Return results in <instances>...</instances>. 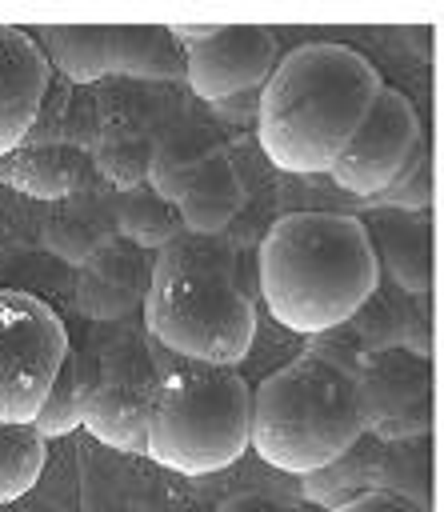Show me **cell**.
I'll use <instances>...</instances> for the list:
<instances>
[{
  "mask_svg": "<svg viewBox=\"0 0 444 512\" xmlns=\"http://www.w3.org/2000/svg\"><path fill=\"white\" fill-rule=\"evenodd\" d=\"M384 88L368 56L348 44L312 40L276 60L256 104V140L272 168L292 176L328 172L376 92Z\"/></svg>",
  "mask_w": 444,
  "mask_h": 512,
  "instance_id": "1",
  "label": "cell"
},
{
  "mask_svg": "<svg viewBox=\"0 0 444 512\" xmlns=\"http://www.w3.org/2000/svg\"><path fill=\"white\" fill-rule=\"evenodd\" d=\"M256 104H260V88H248V92H236V96H228V100H220V104H212L224 120H236V124H244V120H256Z\"/></svg>",
  "mask_w": 444,
  "mask_h": 512,
  "instance_id": "28",
  "label": "cell"
},
{
  "mask_svg": "<svg viewBox=\"0 0 444 512\" xmlns=\"http://www.w3.org/2000/svg\"><path fill=\"white\" fill-rule=\"evenodd\" d=\"M416 144H420L416 104L396 88H380L368 116L360 120V128L352 132V140L344 144L336 164L328 168V176L344 192H352L360 200H376L400 176V168L408 164Z\"/></svg>",
  "mask_w": 444,
  "mask_h": 512,
  "instance_id": "7",
  "label": "cell"
},
{
  "mask_svg": "<svg viewBox=\"0 0 444 512\" xmlns=\"http://www.w3.org/2000/svg\"><path fill=\"white\" fill-rule=\"evenodd\" d=\"M216 512H288V508H284L280 500L264 496V492H236V496L220 500Z\"/></svg>",
  "mask_w": 444,
  "mask_h": 512,
  "instance_id": "29",
  "label": "cell"
},
{
  "mask_svg": "<svg viewBox=\"0 0 444 512\" xmlns=\"http://www.w3.org/2000/svg\"><path fill=\"white\" fill-rule=\"evenodd\" d=\"M96 360H100V376H96L92 404L84 412V428L116 452H144L152 400L160 388L156 360L128 340L104 348Z\"/></svg>",
  "mask_w": 444,
  "mask_h": 512,
  "instance_id": "9",
  "label": "cell"
},
{
  "mask_svg": "<svg viewBox=\"0 0 444 512\" xmlns=\"http://www.w3.org/2000/svg\"><path fill=\"white\" fill-rule=\"evenodd\" d=\"M260 296L276 324L320 336L352 320L380 284L368 224L344 212H288L256 252Z\"/></svg>",
  "mask_w": 444,
  "mask_h": 512,
  "instance_id": "2",
  "label": "cell"
},
{
  "mask_svg": "<svg viewBox=\"0 0 444 512\" xmlns=\"http://www.w3.org/2000/svg\"><path fill=\"white\" fill-rule=\"evenodd\" d=\"M96 72L132 80H176L184 76V48L168 24H92Z\"/></svg>",
  "mask_w": 444,
  "mask_h": 512,
  "instance_id": "14",
  "label": "cell"
},
{
  "mask_svg": "<svg viewBox=\"0 0 444 512\" xmlns=\"http://www.w3.org/2000/svg\"><path fill=\"white\" fill-rule=\"evenodd\" d=\"M64 352L60 316L32 292L0 288V424H32Z\"/></svg>",
  "mask_w": 444,
  "mask_h": 512,
  "instance_id": "6",
  "label": "cell"
},
{
  "mask_svg": "<svg viewBox=\"0 0 444 512\" xmlns=\"http://www.w3.org/2000/svg\"><path fill=\"white\" fill-rule=\"evenodd\" d=\"M96 376H100V360L96 352H80V348H68L64 360H60V372L40 404V412L32 416V428L48 440V436H64L72 428L84 424V412L92 404V392H96Z\"/></svg>",
  "mask_w": 444,
  "mask_h": 512,
  "instance_id": "19",
  "label": "cell"
},
{
  "mask_svg": "<svg viewBox=\"0 0 444 512\" xmlns=\"http://www.w3.org/2000/svg\"><path fill=\"white\" fill-rule=\"evenodd\" d=\"M364 436L356 376L304 348L252 392L248 444L284 472H312Z\"/></svg>",
  "mask_w": 444,
  "mask_h": 512,
  "instance_id": "4",
  "label": "cell"
},
{
  "mask_svg": "<svg viewBox=\"0 0 444 512\" xmlns=\"http://www.w3.org/2000/svg\"><path fill=\"white\" fill-rule=\"evenodd\" d=\"M356 396L364 436L372 440H416L432 432V364L404 348L364 356Z\"/></svg>",
  "mask_w": 444,
  "mask_h": 512,
  "instance_id": "8",
  "label": "cell"
},
{
  "mask_svg": "<svg viewBox=\"0 0 444 512\" xmlns=\"http://www.w3.org/2000/svg\"><path fill=\"white\" fill-rule=\"evenodd\" d=\"M380 452H384V440H364L360 436L336 460L304 472L300 476V492L312 504H324L328 512L340 508V504H348L360 492H376L380 488Z\"/></svg>",
  "mask_w": 444,
  "mask_h": 512,
  "instance_id": "20",
  "label": "cell"
},
{
  "mask_svg": "<svg viewBox=\"0 0 444 512\" xmlns=\"http://www.w3.org/2000/svg\"><path fill=\"white\" fill-rule=\"evenodd\" d=\"M248 412L252 388L236 368L180 360L160 372L144 456L184 476L220 472L248 448Z\"/></svg>",
  "mask_w": 444,
  "mask_h": 512,
  "instance_id": "5",
  "label": "cell"
},
{
  "mask_svg": "<svg viewBox=\"0 0 444 512\" xmlns=\"http://www.w3.org/2000/svg\"><path fill=\"white\" fill-rule=\"evenodd\" d=\"M152 128L140 116L128 112H104L92 136V172H100L112 188H136L148 176V156H152Z\"/></svg>",
  "mask_w": 444,
  "mask_h": 512,
  "instance_id": "18",
  "label": "cell"
},
{
  "mask_svg": "<svg viewBox=\"0 0 444 512\" xmlns=\"http://www.w3.org/2000/svg\"><path fill=\"white\" fill-rule=\"evenodd\" d=\"M224 152L220 136L200 128V124H180V128H168L164 136L152 140V156H148V176L144 184L168 200V204H180V196L188 192V184L196 180V172L216 156Z\"/></svg>",
  "mask_w": 444,
  "mask_h": 512,
  "instance_id": "17",
  "label": "cell"
},
{
  "mask_svg": "<svg viewBox=\"0 0 444 512\" xmlns=\"http://www.w3.org/2000/svg\"><path fill=\"white\" fill-rule=\"evenodd\" d=\"M404 352L428 360L432 356V316H428V300H416L412 304V316H408V332H404Z\"/></svg>",
  "mask_w": 444,
  "mask_h": 512,
  "instance_id": "27",
  "label": "cell"
},
{
  "mask_svg": "<svg viewBox=\"0 0 444 512\" xmlns=\"http://www.w3.org/2000/svg\"><path fill=\"white\" fill-rule=\"evenodd\" d=\"M412 304H416V300L404 296L396 284H376L372 296L352 312V320H348L344 328L352 332V340L360 344L364 356L404 348V332H408Z\"/></svg>",
  "mask_w": 444,
  "mask_h": 512,
  "instance_id": "22",
  "label": "cell"
},
{
  "mask_svg": "<svg viewBox=\"0 0 444 512\" xmlns=\"http://www.w3.org/2000/svg\"><path fill=\"white\" fill-rule=\"evenodd\" d=\"M152 264L136 244L112 236L76 276V304L88 320H124L136 304H144Z\"/></svg>",
  "mask_w": 444,
  "mask_h": 512,
  "instance_id": "13",
  "label": "cell"
},
{
  "mask_svg": "<svg viewBox=\"0 0 444 512\" xmlns=\"http://www.w3.org/2000/svg\"><path fill=\"white\" fill-rule=\"evenodd\" d=\"M280 60V44L260 24H216L204 40L184 44V80L188 88L220 104L236 92L264 88Z\"/></svg>",
  "mask_w": 444,
  "mask_h": 512,
  "instance_id": "10",
  "label": "cell"
},
{
  "mask_svg": "<svg viewBox=\"0 0 444 512\" xmlns=\"http://www.w3.org/2000/svg\"><path fill=\"white\" fill-rule=\"evenodd\" d=\"M92 180L88 148L52 136H28L20 148L0 156V184L32 200H72Z\"/></svg>",
  "mask_w": 444,
  "mask_h": 512,
  "instance_id": "12",
  "label": "cell"
},
{
  "mask_svg": "<svg viewBox=\"0 0 444 512\" xmlns=\"http://www.w3.org/2000/svg\"><path fill=\"white\" fill-rule=\"evenodd\" d=\"M112 236H116L112 212H100V208H64L44 224V248L72 268L88 264Z\"/></svg>",
  "mask_w": 444,
  "mask_h": 512,
  "instance_id": "23",
  "label": "cell"
},
{
  "mask_svg": "<svg viewBox=\"0 0 444 512\" xmlns=\"http://www.w3.org/2000/svg\"><path fill=\"white\" fill-rule=\"evenodd\" d=\"M380 272L388 268V284H396L412 300H428L432 292V224L424 212H384L376 228H368Z\"/></svg>",
  "mask_w": 444,
  "mask_h": 512,
  "instance_id": "15",
  "label": "cell"
},
{
  "mask_svg": "<svg viewBox=\"0 0 444 512\" xmlns=\"http://www.w3.org/2000/svg\"><path fill=\"white\" fill-rule=\"evenodd\" d=\"M432 192H436V176H432V148L420 136V144L412 148L408 164L400 168V176L376 196L384 208L392 212H428L432 208Z\"/></svg>",
  "mask_w": 444,
  "mask_h": 512,
  "instance_id": "25",
  "label": "cell"
},
{
  "mask_svg": "<svg viewBox=\"0 0 444 512\" xmlns=\"http://www.w3.org/2000/svg\"><path fill=\"white\" fill-rule=\"evenodd\" d=\"M244 196L248 192H244V180H240L236 164L228 160V152H216L196 172V180L188 184V192L176 204L184 232H192V236H224V228L240 216Z\"/></svg>",
  "mask_w": 444,
  "mask_h": 512,
  "instance_id": "16",
  "label": "cell"
},
{
  "mask_svg": "<svg viewBox=\"0 0 444 512\" xmlns=\"http://www.w3.org/2000/svg\"><path fill=\"white\" fill-rule=\"evenodd\" d=\"M148 336L184 360L236 368L256 340V308L240 280V260L220 236L180 232L148 272Z\"/></svg>",
  "mask_w": 444,
  "mask_h": 512,
  "instance_id": "3",
  "label": "cell"
},
{
  "mask_svg": "<svg viewBox=\"0 0 444 512\" xmlns=\"http://www.w3.org/2000/svg\"><path fill=\"white\" fill-rule=\"evenodd\" d=\"M48 440L32 424H0V504L20 500L44 472Z\"/></svg>",
  "mask_w": 444,
  "mask_h": 512,
  "instance_id": "24",
  "label": "cell"
},
{
  "mask_svg": "<svg viewBox=\"0 0 444 512\" xmlns=\"http://www.w3.org/2000/svg\"><path fill=\"white\" fill-rule=\"evenodd\" d=\"M112 228L120 240L136 244L140 252H160L168 240H176L184 232L180 224V212L176 204L160 200L148 184H136V188H124L112 204Z\"/></svg>",
  "mask_w": 444,
  "mask_h": 512,
  "instance_id": "21",
  "label": "cell"
},
{
  "mask_svg": "<svg viewBox=\"0 0 444 512\" xmlns=\"http://www.w3.org/2000/svg\"><path fill=\"white\" fill-rule=\"evenodd\" d=\"M52 84V64L16 24H0V156L24 144Z\"/></svg>",
  "mask_w": 444,
  "mask_h": 512,
  "instance_id": "11",
  "label": "cell"
},
{
  "mask_svg": "<svg viewBox=\"0 0 444 512\" xmlns=\"http://www.w3.org/2000/svg\"><path fill=\"white\" fill-rule=\"evenodd\" d=\"M332 512H432V508H420V504H412L404 496H392V492H360V496H352L348 504H340Z\"/></svg>",
  "mask_w": 444,
  "mask_h": 512,
  "instance_id": "26",
  "label": "cell"
}]
</instances>
